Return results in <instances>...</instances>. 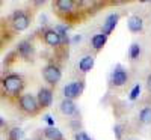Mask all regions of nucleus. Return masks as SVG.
<instances>
[{"mask_svg": "<svg viewBox=\"0 0 151 140\" xmlns=\"http://www.w3.org/2000/svg\"><path fill=\"white\" fill-rule=\"evenodd\" d=\"M52 101H53L52 91H48V89H45V87L40 89V92H38V103H40V106L48 107L50 104H52Z\"/></svg>", "mask_w": 151, "mask_h": 140, "instance_id": "423d86ee", "label": "nucleus"}, {"mask_svg": "<svg viewBox=\"0 0 151 140\" xmlns=\"http://www.w3.org/2000/svg\"><path fill=\"white\" fill-rule=\"evenodd\" d=\"M115 133H116V137L119 139L121 137V126H115Z\"/></svg>", "mask_w": 151, "mask_h": 140, "instance_id": "b1692460", "label": "nucleus"}, {"mask_svg": "<svg viewBox=\"0 0 151 140\" xmlns=\"http://www.w3.org/2000/svg\"><path fill=\"white\" fill-rule=\"evenodd\" d=\"M60 111L64 113V114H67V116H70V114H73L74 111H76V106H74V103L71 99H64L60 103Z\"/></svg>", "mask_w": 151, "mask_h": 140, "instance_id": "f8f14e48", "label": "nucleus"}, {"mask_svg": "<svg viewBox=\"0 0 151 140\" xmlns=\"http://www.w3.org/2000/svg\"><path fill=\"white\" fill-rule=\"evenodd\" d=\"M56 6L60 11H70L73 8V2H71V0H59V2L56 3Z\"/></svg>", "mask_w": 151, "mask_h": 140, "instance_id": "f3484780", "label": "nucleus"}, {"mask_svg": "<svg viewBox=\"0 0 151 140\" xmlns=\"http://www.w3.org/2000/svg\"><path fill=\"white\" fill-rule=\"evenodd\" d=\"M20 107L26 111V113L35 114L36 110H38V101H36L32 95H29V94L21 95V98H20Z\"/></svg>", "mask_w": 151, "mask_h": 140, "instance_id": "f03ea898", "label": "nucleus"}, {"mask_svg": "<svg viewBox=\"0 0 151 140\" xmlns=\"http://www.w3.org/2000/svg\"><path fill=\"white\" fill-rule=\"evenodd\" d=\"M21 130L20 128H14V130H11L9 133V140H20L21 139Z\"/></svg>", "mask_w": 151, "mask_h": 140, "instance_id": "6ab92c4d", "label": "nucleus"}, {"mask_svg": "<svg viewBox=\"0 0 151 140\" xmlns=\"http://www.w3.org/2000/svg\"><path fill=\"white\" fill-rule=\"evenodd\" d=\"M18 51H20L21 56L27 57V56L32 53V45H30L29 42H21V44L18 45Z\"/></svg>", "mask_w": 151, "mask_h": 140, "instance_id": "dca6fc26", "label": "nucleus"}, {"mask_svg": "<svg viewBox=\"0 0 151 140\" xmlns=\"http://www.w3.org/2000/svg\"><path fill=\"white\" fill-rule=\"evenodd\" d=\"M106 38H107V35H104V33L94 35V38H92V47H94L95 50H100V48L106 44Z\"/></svg>", "mask_w": 151, "mask_h": 140, "instance_id": "ddd939ff", "label": "nucleus"}, {"mask_svg": "<svg viewBox=\"0 0 151 140\" xmlns=\"http://www.w3.org/2000/svg\"><path fill=\"white\" fill-rule=\"evenodd\" d=\"M82 91H83V83L73 81L64 87V95L67 96V99H73V98H77L82 94Z\"/></svg>", "mask_w": 151, "mask_h": 140, "instance_id": "7ed1b4c3", "label": "nucleus"}, {"mask_svg": "<svg viewBox=\"0 0 151 140\" xmlns=\"http://www.w3.org/2000/svg\"><path fill=\"white\" fill-rule=\"evenodd\" d=\"M118 20H119V17H118L116 14H110V15L106 18L104 24H103V33H104V35H109L113 29H115Z\"/></svg>", "mask_w": 151, "mask_h": 140, "instance_id": "0eeeda50", "label": "nucleus"}, {"mask_svg": "<svg viewBox=\"0 0 151 140\" xmlns=\"http://www.w3.org/2000/svg\"><path fill=\"white\" fill-rule=\"evenodd\" d=\"M139 119L142 124H151V107H145L141 114H139Z\"/></svg>", "mask_w": 151, "mask_h": 140, "instance_id": "2eb2a0df", "label": "nucleus"}, {"mask_svg": "<svg viewBox=\"0 0 151 140\" xmlns=\"http://www.w3.org/2000/svg\"><path fill=\"white\" fill-rule=\"evenodd\" d=\"M44 79L50 83V84H56L60 80V71L58 66L55 65H48L44 68Z\"/></svg>", "mask_w": 151, "mask_h": 140, "instance_id": "20e7f679", "label": "nucleus"}, {"mask_svg": "<svg viewBox=\"0 0 151 140\" xmlns=\"http://www.w3.org/2000/svg\"><path fill=\"white\" fill-rule=\"evenodd\" d=\"M74 139L76 140H91L89 137H88V134H85V133H77L74 136Z\"/></svg>", "mask_w": 151, "mask_h": 140, "instance_id": "412c9836", "label": "nucleus"}, {"mask_svg": "<svg viewBox=\"0 0 151 140\" xmlns=\"http://www.w3.org/2000/svg\"><path fill=\"white\" fill-rule=\"evenodd\" d=\"M44 134L48 140H62L64 139L62 137V133L58 128H47V130H44Z\"/></svg>", "mask_w": 151, "mask_h": 140, "instance_id": "4468645a", "label": "nucleus"}, {"mask_svg": "<svg viewBox=\"0 0 151 140\" xmlns=\"http://www.w3.org/2000/svg\"><path fill=\"white\" fill-rule=\"evenodd\" d=\"M129 140H137V139H129Z\"/></svg>", "mask_w": 151, "mask_h": 140, "instance_id": "393cba45", "label": "nucleus"}, {"mask_svg": "<svg viewBox=\"0 0 151 140\" xmlns=\"http://www.w3.org/2000/svg\"><path fill=\"white\" fill-rule=\"evenodd\" d=\"M147 87H148V91L151 92V74L148 75V79H147Z\"/></svg>", "mask_w": 151, "mask_h": 140, "instance_id": "5701e85b", "label": "nucleus"}, {"mask_svg": "<svg viewBox=\"0 0 151 140\" xmlns=\"http://www.w3.org/2000/svg\"><path fill=\"white\" fill-rule=\"evenodd\" d=\"M44 119H45V122H47L48 125H55V121H53L52 118H50L48 114H47V116H44Z\"/></svg>", "mask_w": 151, "mask_h": 140, "instance_id": "4be33fe9", "label": "nucleus"}, {"mask_svg": "<svg viewBox=\"0 0 151 140\" xmlns=\"http://www.w3.org/2000/svg\"><path fill=\"white\" fill-rule=\"evenodd\" d=\"M3 87L9 94H18L23 87V80L15 74H11L3 79Z\"/></svg>", "mask_w": 151, "mask_h": 140, "instance_id": "f257e3e1", "label": "nucleus"}, {"mask_svg": "<svg viewBox=\"0 0 151 140\" xmlns=\"http://www.w3.org/2000/svg\"><path fill=\"white\" fill-rule=\"evenodd\" d=\"M142 27H144V23H142L141 17H137V15L130 17V20H129V29L132 32H141Z\"/></svg>", "mask_w": 151, "mask_h": 140, "instance_id": "9d476101", "label": "nucleus"}, {"mask_svg": "<svg viewBox=\"0 0 151 140\" xmlns=\"http://www.w3.org/2000/svg\"><path fill=\"white\" fill-rule=\"evenodd\" d=\"M12 26H14L17 30H26L29 27V18L27 15H24L23 12H15L14 18H12Z\"/></svg>", "mask_w": 151, "mask_h": 140, "instance_id": "39448f33", "label": "nucleus"}, {"mask_svg": "<svg viewBox=\"0 0 151 140\" xmlns=\"http://www.w3.org/2000/svg\"><path fill=\"white\" fill-rule=\"evenodd\" d=\"M125 81H127V74H125V71H122V69L113 71V74H112V83L113 84L122 86V84H125Z\"/></svg>", "mask_w": 151, "mask_h": 140, "instance_id": "6e6552de", "label": "nucleus"}, {"mask_svg": "<svg viewBox=\"0 0 151 140\" xmlns=\"http://www.w3.org/2000/svg\"><path fill=\"white\" fill-rule=\"evenodd\" d=\"M139 92H141V86H139V84H136V86L133 87L132 94H130V99H136L137 95H139Z\"/></svg>", "mask_w": 151, "mask_h": 140, "instance_id": "aec40b11", "label": "nucleus"}, {"mask_svg": "<svg viewBox=\"0 0 151 140\" xmlns=\"http://www.w3.org/2000/svg\"><path fill=\"white\" fill-rule=\"evenodd\" d=\"M94 66V57L92 56H85L80 62H79V68L82 72H88V71H91Z\"/></svg>", "mask_w": 151, "mask_h": 140, "instance_id": "9b49d317", "label": "nucleus"}, {"mask_svg": "<svg viewBox=\"0 0 151 140\" xmlns=\"http://www.w3.org/2000/svg\"><path fill=\"white\" fill-rule=\"evenodd\" d=\"M44 39L48 45H52V47H56L59 42H60V35L56 32V30H48L45 32L44 35Z\"/></svg>", "mask_w": 151, "mask_h": 140, "instance_id": "1a4fd4ad", "label": "nucleus"}, {"mask_svg": "<svg viewBox=\"0 0 151 140\" xmlns=\"http://www.w3.org/2000/svg\"><path fill=\"white\" fill-rule=\"evenodd\" d=\"M139 53H141V47H139V44H132V47H130V57L132 59H136L137 56H139Z\"/></svg>", "mask_w": 151, "mask_h": 140, "instance_id": "a211bd4d", "label": "nucleus"}]
</instances>
